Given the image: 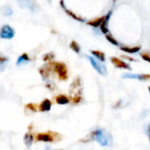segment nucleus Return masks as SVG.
<instances>
[{
	"instance_id": "obj_1",
	"label": "nucleus",
	"mask_w": 150,
	"mask_h": 150,
	"mask_svg": "<svg viewBox=\"0 0 150 150\" xmlns=\"http://www.w3.org/2000/svg\"><path fill=\"white\" fill-rule=\"evenodd\" d=\"M62 134L48 131L45 133H40L35 135V141L36 142H58L62 141Z\"/></svg>"
},
{
	"instance_id": "obj_2",
	"label": "nucleus",
	"mask_w": 150,
	"mask_h": 150,
	"mask_svg": "<svg viewBox=\"0 0 150 150\" xmlns=\"http://www.w3.org/2000/svg\"><path fill=\"white\" fill-rule=\"evenodd\" d=\"M95 140L104 147H111L112 145V135L105 131V129L98 128L96 130Z\"/></svg>"
},
{
	"instance_id": "obj_3",
	"label": "nucleus",
	"mask_w": 150,
	"mask_h": 150,
	"mask_svg": "<svg viewBox=\"0 0 150 150\" xmlns=\"http://www.w3.org/2000/svg\"><path fill=\"white\" fill-rule=\"evenodd\" d=\"M69 97L70 100L76 97H83L82 80L79 76H76L69 86Z\"/></svg>"
},
{
	"instance_id": "obj_4",
	"label": "nucleus",
	"mask_w": 150,
	"mask_h": 150,
	"mask_svg": "<svg viewBox=\"0 0 150 150\" xmlns=\"http://www.w3.org/2000/svg\"><path fill=\"white\" fill-rule=\"evenodd\" d=\"M53 71L56 73L58 78L62 81H66L69 77L67 66L63 62H53Z\"/></svg>"
},
{
	"instance_id": "obj_5",
	"label": "nucleus",
	"mask_w": 150,
	"mask_h": 150,
	"mask_svg": "<svg viewBox=\"0 0 150 150\" xmlns=\"http://www.w3.org/2000/svg\"><path fill=\"white\" fill-rule=\"evenodd\" d=\"M17 4L20 8L28 10L33 13L40 11V5L36 0H17Z\"/></svg>"
},
{
	"instance_id": "obj_6",
	"label": "nucleus",
	"mask_w": 150,
	"mask_h": 150,
	"mask_svg": "<svg viewBox=\"0 0 150 150\" xmlns=\"http://www.w3.org/2000/svg\"><path fill=\"white\" fill-rule=\"evenodd\" d=\"M15 36V31L10 25H4L0 28V38L3 40H11Z\"/></svg>"
},
{
	"instance_id": "obj_7",
	"label": "nucleus",
	"mask_w": 150,
	"mask_h": 150,
	"mask_svg": "<svg viewBox=\"0 0 150 150\" xmlns=\"http://www.w3.org/2000/svg\"><path fill=\"white\" fill-rule=\"evenodd\" d=\"M52 71H53V62H47V64L39 68V73L44 81H48Z\"/></svg>"
},
{
	"instance_id": "obj_8",
	"label": "nucleus",
	"mask_w": 150,
	"mask_h": 150,
	"mask_svg": "<svg viewBox=\"0 0 150 150\" xmlns=\"http://www.w3.org/2000/svg\"><path fill=\"white\" fill-rule=\"evenodd\" d=\"M88 59L90 60L92 67L102 76H105L107 75V69H106V67L100 62L97 61L96 59H94V57H91V56H88Z\"/></svg>"
},
{
	"instance_id": "obj_9",
	"label": "nucleus",
	"mask_w": 150,
	"mask_h": 150,
	"mask_svg": "<svg viewBox=\"0 0 150 150\" xmlns=\"http://www.w3.org/2000/svg\"><path fill=\"white\" fill-rule=\"evenodd\" d=\"M123 78H133L138 79L141 81H148L150 80V75L148 74H131V73H125L122 76Z\"/></svg>"
},
{
	"instance_id": "obj_10",
	"label": "nucleus",
	"mask_w": 150,
	"mask_h": 150,
	"mask_svg": "<svg viewBox=\"0 0 150 150\" xmlns=\"http://www.w3.org/2000/svg\"><path fill=\"white\" fill-rule=\"evenodd\" d=\"M111 62H112V64L119 68V69H131V67L129 66V64H127V62H123L122 60L117 58V57H112L111 58Z\"/></svg>"
},
{
	"instance_id": "obj_11",
	"label": "nucleus",
	"mask_w": 150,
	"mask_h": 150,
	"mask_svg": "<svg viewBox=\"0 0 150 150\" xmlns=\"http://www.w3.org/2000/svg\"><path fill=\"white\" fill-rule=\"evenodd\" d=\"M51 106H52L51 101H50L48 98H45V99L40 103V105H39V111H40V112H48V111H50Z\"/></svg>"
},
{
	"instance_id": "obj_12",
	"label": "nucleus",
	"mask_w": 150,
	"mask_h": 150,
	"mask_svg": "<svg viewBox=\"0 0 150 150\" xmlns=\"http://www.w3.org/2000/svg\"><path fill=\"white\" fill-rule=\"evenodd\" d=\"M55 102H56V104H58V105H63L69 104V103L70 102V98H69L68 96L64 95V94H60V95H57V96L55 97Z\"/></svg>"
},
{
	"instance_id": "obj_13",
	"label": "nucleus",
	"mask_w": 150,
	"mask_h": 150,
	"mask_svg": "<svg viewBox=\"0 0 150 150\" xmlns=\"http://www.w3.org/2000/svg\"><path fill=\"white\" fill-rule=\"evenodd\" d=\"M30 61H31V58H30L29 54L27 53H23L20 56H18L16 64L18 66H19V65H22V64H25V63L29 62Z\"/></svg>"
},
{
	"instance_id": "obj_14",
	"label": "nucleus",
	"mask_w": 150,
	"mask_h": 150,
	"mask_svg": "<svg viewBox=\"0 0 150 150\" xmlns=\"http://www.w3.org/2000/svg\"><path fill=\"white\" fill-rule=\"evenodd\" d=\"M33 140H34V136H33V134L32 133H30V132H29V133H26V134L24 135L23 141H24V143H25V147H27V148H30V147L33 145Z\"/></svg>"
},
{
	"instance_id": "obj_15",
	"label": "nucleus",
	"mask_w": 150,
	"mask_h": 150,
	"mask_svg": "<svg viewBox=\"0 0 150 150\" xmlns=\"http://www.w3.org/2000/svg\"><path fill=\"white\" fill-rule=\"evenodd\" d=\"M0 12L3 16H5V17H10L13 14V11L12 9L8 6V5H4L3 7H1L0 9Z\"/></svg>"
},
{
	"instance_id": "obj_16",
	"label": "nucleus",
	"mask_w": 150,
	"mask_h": 150,
	"mask_svg": "<svg viewBox=\"0 0 150 150\" xmlns=\"http://www.w3.org/2000/svg\"><path fill=\"white\" fill-rule=\"evenodd\" d=\"M105 17H101V18H98L97 19H94V20H91V21H89L87 24L91 25L92 27H98L102 25V23L105 21Z\"/></svg>"
},
{
	"instance_id": "obj_17",
	"label": "nucleus",
	"mask_w": 150,
	"mask_h": 150,
	"mask_svg": "<svg viewBox=\"0 0 150 150\" xmlns=\"http://www.w3.org/2000/svg\"><path fill=\"white\" fill-rule=\"evenodd\" d=\"M61 5H62V7L64 9V11L67 12V14H68V15H69L71 18H73L74 19H76V20H77V21H81V22H83V19L82 18L78 17L77 15H76L75 13H73L71 11H69V10H68L67 8H65V5L63 4V2H62V1H61Z\"/></svg>"
},
{
	"instance_id": "obj_18",
	"label": "nucleus",
	"mask_w": 150,
	"mask_h": 150,
	"mask_svg": "<svg viewBox=\"0 0 150 150\" xmlns=\"http://www.w3.org/2000/svg\"><path fill=\"white\" fill-rule=\"evenodd\" d=\"M8 62H9V58L7 56H4V54H0V72H2L5 69Z\"/></svg>"
},
{
	"instance_id": "obj_19",
	"label": "nucleus",
	"mask_w": 150,
	"mask_h": 150,
	"mask_svg": "<svg viewBox=\"0 0 150 150\" xmlns=\"http://www.w3.org/2000/svg\"><path fill=\"white\" fill-rule=\"evenodd\" d=\"M95 134H96V130L92 131V132H91L90 134H88L85 138L81 139V140H80V142H83V143L91 142H92V141H94V140H95Z\"/></svg>"
},
{
	"instance_id": "obj_20",
	"label": "nucleus",
	"mask_w": 150,
	"mask_h": 150,
	"mask_svg": "<svg viewBox=\"0 0 150 150\" xmlns=\"http://www.w3.org/2000/svg\"><path fill=\"white\" fill-rule=\"evenodd\" d=\"M91 54L97 58L98 59L100 62H105V54L101 51H98V50H92L91 51Z\"/></svg>"
},
{
	"instance_id": "obj_21",
	"label": "nucleus",
	"mask_w": 150,
	"mask_h": 150,
	"mask_svg": "<svg viewBox=\"0 0 150 150\" xmlns=\"http://www.w3.org/2000/svg\"><path fill=\"white\" fill-rule=\"evenodd\" d=\"M121 50L127 52V53H129V54H134V53H137L138 51H140L141 47H121L120 48Z\"/></svg>"
},
{
	"instance_id": "obj_22",
	"label": "nucleus",
	"mask_w": 150,
	"mask_h": 150,
	"mask_svg": "<svg viewBox=\"0 0 150 150\" xmlns=\"http://www.w3.org/2000/svg\"><path fill=\"white\" fill-rule=\"evenodd\" d=\"M54 58V54L53 52H49L47 54H45L42 57V60L46 62H50L53 61V59Z\"/></svg>"
},
{
	"instance_id": "obj_23",
	"label": "nucleus",
	"mask_w": 150,
	"mask_h": 150,
	"mask_svg": "<svg viewBox=\"0 0 150 150\" xmlns=\"http://www.w3.org/2000/svg\"><path fill=\"white\" fill-rule=\"evenodd\" d=\"M69 47L74 51V52H76V54H79L80 53V46L78 45V43L77 42H76V41H71L70 42V44H69Z\"/></svg>"
},
{
	"instance_id": "obj_24",
	"label": "nucleus",
	"mask_w": 150,
	"mask_h": 150,
	"mask_svg": "<svg viewBox=\"0 0 150 150\" xmlns=\"http://www.w3.org/2000/svg\"><path fill=\"white\" fill-rule=\"evenodd\" d=\"M26 109H28V110H30V111H32V112H37L39 109V106H37V105H35V104H33V103H29V104H27V105H25V106Z\"/></svg>"
},
{
	"instance_id": "obj_25",
	"label": "nucleus",
	"mask_w": 150,
	"mask_h": 150,
	"mask_svg": "<svg viewBox=\"0 0 150 150\" xmlns=\"http://www.w3.org/2000/svg\"><path fill=\"white\" fill-rule=\"evenodd\" d=\"M45 86H46L47 89H48V90L51 91H54V90L56 89V85H55L54 83L52 82V81H47Z\"/></svg>"
},
{
	"instance_id": "obj_26",
	"label": "nucleus",
	"mask_w": 150,
	"mask_h": 150,
	"mask_svg": "<svg viewBox=\"0 0 150 150\" xmlns=\"http://www.w3.org/2000/svg\"><path fill=\"white\" fill-rule=\"evenodd\" d=\"M105 37H106V39H107V40L108 41H110L112 44H113V45H115V46H118L119 45V43H118V41L111 35V34H109V33H107V34H105Z\"/></svg>"
},
{
	"instance_id": "obj_27",
	"label": "nucleus",
	"mask_w": 150,
	"mask_h": 150,
	"mask_svg": "<svg viewBox=\"0 0 150 150\" xmlns=\"http://www.w3.org/2000/svg\"><path fill=\"white\" fill-rule=\"evenodd\" d=\"M141 56H142V58L143 60H145V61H147V62H150V54H148V53H143V54H141Z\"/></svg>"
},
{
	"instance_id": "obj_28",
	"label": "nucleus",
	"mask_w": 150,
	"mask_h": 150,
	"mask_svg": "<svg viewBox=\"0 0 150 150\" xmlns=\"http://www.w3.org/2000/svg\"><path fill=\"white\" fill-rule=\"evenodd\" d=\"M146 132H147V135H148V137H149V142H150V124L148 125Z\"/></svg>"
},
{
	"instance_id": "obj_29",
	"label": "nucleus",
	"mask_w": 150,
	"mask_h": 150,
	"mask_svg": "<svg viewBox=\"0 0 150 150\" xmlns=\"http://www.w3.org/2000/svg\"><path fill=\"white\" fill-rule=\"evenodd\" d=\"M33 124H30V125L28 126V129H29V131H31V130L33 129Z\"/></svg>"
},
{
	"instance_id": "obj_30",
	"label": "nucleus",
	"mask_w": 150,
	"mask_h": 150,
	"mask_svg": "<svg viewBox=\"0 0 150 150\" xmlns=\"http://www.w3.org/2000/svg\"><path fill=\"white\" fill-rule=\"evenodd\" d=\"M149 92H150V86L149 87Z\"/></svg>"
},
{
	"instance_id": "obj_31",
	"label": "nucleus",
	"mask_w": 150,
	"mask_h": 150,
	"mask_svg": "<svg viewBox=\"0 0 150 150\" xmlns=\"http://www.w3.org/2000/svg\"><path fill=\"white\" fill-rule=\"evenodd\" d=\"M55 150H63V149H55Z\"/></svg>"
}]
</instances>
